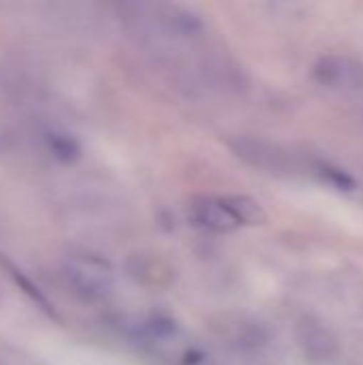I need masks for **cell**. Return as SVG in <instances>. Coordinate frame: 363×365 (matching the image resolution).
I'll use <instances>...</instances> for the list:
<instances>
[{
	"label": "cell",
	"mask_w": 363,
	"mask_h": 365,
	"mask_svg": "<svg viewBox=\"0 0 363 365\" xmlns=\"http://www.w3.org/2000/svg\"><path fill=\"white\" fill-rule=\"evenodd\" d=\"M223 201L229 207V212L233 214V218L237 220V225H259V222H265V218H267L263 205L259 201H255L252 197L231 195V197H223Z\"/></svg>",
	"instance_id": "6"
},
{
	"label": "cell",
	"mask_w": 363,
	"mask_h": 365,
	"mask_svg": "<svg viewBox=\"0 0 363 365\" xmlns=\"http://www.w3.org/2000/svg\"><path fill=\"white\" fill-rule=\"evenodd\" d=\"M315 79L334 90L363 94V62L347 56H325L315 64Z\"/></svg>",
	"instance_id": "3"
},
{
	"label": "cell",
	"mask_w": 363,
	"mask_h": 365,
	"mask_svg": "<svg viewBox=\"0 0 363 365\" xmlns=\"http://www.w3.org/2000/svg\"><path fill=\"white\" fill-rule=\"evenodd\" d=\"M190 214L199 227L216 231V233H229L240 227L223 199H210V197L195 199L190 205Z\"/></svg>",
	"instance_id": "4"
},
{
	"label": "cell",
	"mask_w": 363,
	"mask_h": 365,
	"mask_svg": "<svg viewBox=\"0 0 363 365\" xmlns=\"http://www.w3.org/2000/svg\"><path fill=\"white\" fill-rule=\"evenodd\" d=\"M300 346L312 359H329L338 349L336 336L317 321H304L300 327Z\"/></svg>",
	"instance_id": "5"
},
{
	"label": "cell",
	"mask_w": 363,
	"mask_h": 365,
	"mask_svg": "<svg viewBox=\"0 0 363 365\" xmlns=\"http://www.w3.org/2000/svg\"><path fill=\"white\" fill-rule=\"evenodd\" d=\"M233 150L244 163H248L250 167L261 169L265 173L293 175L297 171V163L293 160V156L285 148H280L272 141L244 137L233 143Z\"/></svg>",
	"instance_id": "2"
},
{
	"label": "cell",
	"mask_w": 363,
	"mask_h": 365,
	"mask_svg": "<svg viewBox=\"0 0 363 365\" xmlns=\"http://www.w3.org/2000/svg\"><path fill=\"white\" fill-rule=\"evenodd\" d=\"M327 178H329V182L332 184H336L338 188H344V190H349V188H353V180L344 173V171H340V169H334V167H327Z\"/></svg>",
	"instance_id": "8"
},
{
	"label": "cell",
	"mask_w": 363,
	"mask_h": 365,
	"mask_svg": "<svg viewBox=\"0 0 363 365\" xmlns=\"http://www.w3.org/2000/svg\"><path fill=\"white\" fill-rule=\"evenodd\" d=\"M135 261L139 263L137 269H131V276L145 282V284H167L171 280V269L167 267L165 261L156 259V257H141L137 255Z\"/></svg>",
	"instance_id": "7"
},
{
	"label": "cell",
	"mask_w": 363,
	"mask_h": 365,
	"mask_svg": "<svg viewBox=\"0 0 363 365\" xmlns=\"http://www.w3.org/2000/svg\"><path fill=\"white\" fill-rule=\"evenodd\" d=\"M64 278L71 291L83 302H103L113 293L116 278L107 261L92 255H73L64 263Z\"/></svg>",
	"instance_id": "1"
}]
</instances>
